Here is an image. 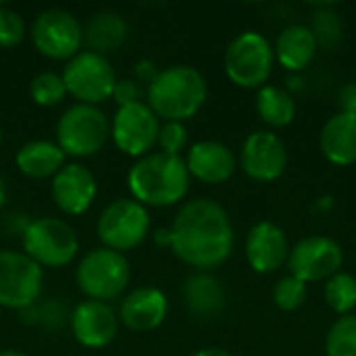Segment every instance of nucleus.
Returning <instances> with one entry per match:
<instances>
[{
	"instance_id": "obj_3",
	"label": "nucleus",
	"mask_w": 356,
	"mask_h": 356,
	"mask_svg": "<svg viewBox=\"0 0 356 356\" xmlns=\"http://www.w3.org/2000/svg\"><path fill=\"white\" fill-rule=\"evenodd\" d=\"M209 88L202 73L190 65H171L148 83L146 104L159 119L188 121L207 102Z\"/></svg>"
},
{
	"instance_id": "obj_39",
	"label": "nucleus",
	"mask_w": 356,
	"mask_h": 356,
	"mask_svg": "<svg viewBox=\"0 0 356 356\" xmlns=\"http://www.w3.org/2000/svg\"><path fill=\"white\" fill-rule=\"evenodd\" d=\"M0 356H27V355H23V353H19V350H0Z\"/></svg>"
},
{
	"instance_id": "obj_31",
	"label": "nucleus",
	"mask_w": 356,
	"mask_h": 356,
	"mask_svg": "<svg viewBox=\"0 0 356 356\" xmlns=\"http://www.w3.org/2000/svg\"><path fill=\"white\" fill-rule=\"evenodd\" d=\"M156 146L163 154L169 156H181V152L188 146V129L179 121H165L159 129Z\"/></svg>"
},
{
	"instance_id": "obj_22",
	"label": "nucleus",
	"mask_w": 356,
	"mask_h": 356,
	"mask_svg": "<svg viewBox=\"0 0 356 356\" xmlns=\"http://www.w3.org/2000/svg\"><path fill=\"white\" fill-rule=\"evenodd\" d=\"M65 152L58 148L56 142L48 140H33L23 144L15 154L17 169L29 179H48L54 177L67 163Z\"/></svg>"
},
{
	"instance_id": "obj_26",
	"label": "nucleus",
	"mask_w": 356,
	"mask_h": 356,
	"mask_svg": "<svg viewBox=\"0 0 356 356\" xmlns=\"http://www.w3.org/2000/svg\"><path fill=\"white\" fill-rule=\"evenodd\" d=\"M325 300L338 315H350L356 307V277L338 271L325 282Z\"/></svg>"
},
{
	"instance_id": "obj_8",
	"label": "nucleus",
	"mask_w": 356,
	"mask_h": 356,
	"mask_svg": "<svg viewBox=\"0 0 356 356\" xmlns=\"http://www.w3.org/2000/svg\"><path fill=\"white\" fill-rule=\"evenodd\" d=\"M96 234L104 248L125 254L138 248L148 238L150 234L148 209L134 198H119L100 213L96 223Z\"/></svg>"
},
{
	"instance_id": "obj_4",
	"label": "nucleus",
	"mask_w": 356,
	"mask_h": 356,
	"mask_svg": "<svg viewBox=\"0 0 356 356\" xmlns=\"http://www.w3.org/2000/svg\"><path fill=\"white\" fill-rule=\"evenodd\" d=\"M111 138L106 115L92 104H73L56 121V144L65 156L86 159L98 154Z\"/></svg>"
},
{
	"instance_id": "obj_20",
	"label": "nucleus",
	"mask_w": 356,
	"mask_h": 356,
	"mask_svg": "<svg viewBox=\"0 0 356 356\" xmlns=\"http://www.w3.org/2000/svg\"><path fill=\"white\" fill-rule=\"evenodd\" d=\"M319 146L323 156L340 167L356 163V115L336 113L321 129Z\"/></svg>"
},
{
	"instance_id": "obj_34",
	"label": "nucleus",
	"mask_w": 356,
	"mask_h": 356,
	"mask_svg": "<svg viewBox=\"0 0 356 356\" xmlns=\"http://www.w3.org/2000/svg\"><path fill=\"white\" fill-rule=\"evenodd\" d=\"M340 113L356 115V81H348L340 90Z\"/></svg>"
},
{
	"instance_id": "obj_29",
	"label": "nucleus",
	"mask_w": 356,
	"mask_h": 356,
	"mask_svg": "<svg viewBox=\"0 0 356 356\" xmlns=\"http://www.w3.org/2000/svg\"><path fill=\"white\" fill-rule=\"evenodd\" d=\"M315 40L319 46L332 48L342 40V31L344 25L340 21V15L330 8V6H321L315 15H313V27H311Z\"/></svg>"
},
{
	"instance_id": "obj_2",
	"label": "nucleus",
	"mask_w": 356,
	"mask_h": 356,
	"mask_svg": "<svg viewBox=\"0 0 356 356\" xmlns=\"http://www.w3.org/2000/svg\"><path fill=\"white\" fill-rule=\"evenodd\" d=\"M131 198L144 207H173L190 190V173L181 156L150 152L134 163L127 173Z\"/></svg>"
},
{
	"instance_id": "obj_21",
	"label": "nucleus",
	"mask_w": 356,
	"mask_h": 356,
	"mask_svg": "<svg viewBox=\"0 0 356 356\" xmlns=\"http://www.w3.org/2000/svg\"><path fill=\"white\" fill-rule=\"evenodd\" d=\"M317 48L319 44L309 25H288L277 35L273 52H275V60L284 69L298 73L311 65V60L317 54Z\"/></svg>"
},
{
	"instance_id": "obj_9",
	"label": "nucleus",
	"mask_w": 356,
	"mask_h": 356,
	"mask_svg": "<svg viewBox=\"0 0 356 356\" xmlns=\"http://www.w3.org/2000/svg\"><path fill=\"white\" fill-rule=\"evenodd\" d=\"M60 75L67 86V94H71L79 104L92 106L111 100L117 83V73L111 60L92 50L77 52L71 60H67Z\"/></svg>"
},
{
	"instance_id": "obj_40",
	"label": "nucleus",
	"mask_w": 356,
	"mask_h": 356,
	"mask_svg": "<svg viewBox=\"0 0 356 356\" xmlns=\"http://www.w3.org/2000/svg\"><path fill=\"white\" fill-rule=\"evenodd\" d=\"M0 146H2V127H0Z\"/></svg>"
},
{
	"instance_id": "obj_6",
	"label": "nucleus",
	"mask_w": 356,
	"mask_h": 356,
	"mask_svg": "<svg viewBox=\"0 0 356 356\" xmlns=\"http://www.w3.org/2000/svg\"><path fill=\"white\" fill-rule=\"evenodd\" d=\"M275 52L271 42L259 31H244L236 35L225 50V73L232 83L246 90L267 86L273 71Z\"/></svg>"
},
{
	"instance_id": "obj_17",
	"label": "nucleus",
	"mask_w": 356,
	"mask_h": 356,
	"mask_svg": "<svg viewBox=\"0 0 356 356\" xmlns=\"http://www.w3.org/2000/svg\"><path fill=\"white\" fill-rule=\"evenodd\" d=\"M290 244L282 227L261 221L246 236V261L257 273H273L288 263Z\"/></svg>"
},
{
	"instance_id": "obj_23",
	"label": "nucleus",
	"mask_w": 356,
	"mask_h": 356,
	"mask_svg": "<svg viewBox=\"0 0 356 356\" xmlns=\"http://www.w3.org/2000/svg\"><path fill=\"white\" fill-rule=\"evenodd\" d=\"M127 31V21L119 13L100 10L88 19L83 27V42L88 44V50L106 56L108 52H115L123 46Z\"/></svg>"
},
{
	"instance_id": "obj_33",
	"label": "nucleus",
	"mask_w": 356,
	"mask_h": 356,
	"mask_svg": "<svg viewBox=\"0 0 356 356\" xmlns=\"http://www.w3.org/2000/svg\"><path fill=\"white\" fill-rule=\"evenodd\" d=\"M111 98L117 102V106H127V104L140 102V100H142V86H140V81L129 79V77L117 79Z\"/></svg>"
},
{
	"instance_id": "obj_36",
	"label": "nucleus",
	"mask_w": 356,
	"mask_h": 356,
	"mask_svg": "<svg viewBox=\"0 0 356 356\" xmlns=\"http://www.w3.org/2000/svg\"><path fill=\"white\" fill-rule=\"evenodd\" d=\"M192 356H234L229 350L225 348H217V346H211V348H200L198 353H194Z\"/></svg>"
},
{
	"instance_id": "obj_24",
	"label": "nucleus",
	"mask_w": 356,
	"mask_h": 356,
	"mask_svg": "<svg viewBox=\"0 0 356 356\" xmlns=\"http://www.w3.org/2000/svg\"><path fill=\"white\" fill-rule=\"evenodd\" d=\"M184 298L196 317H217L225 307V290L217 277L207 271L194 273L184 284Z\"/></svg>"
},
{
	"instance_id": "obj_5",
	"label": "nucleus",
	"mask_w": 356,
	"mask_h": 356,
	"mask_svg": "<svg viewBox=\"0 0 356 356\" xmlns=\"http://www.w3.org/2000/svg\"><path fill=\"white\" fill-rule=\"evenodd\" d=\"M75 280L88 300L108 302L125 292L131 280V267L125 254L102 246L90 250L79 261Z\"/></svg>"
},
{
	"instance_id": "obj_13",
	"label": "nucleus",
	"mask_w": 356,
	"mask_h": 356,
	"mask_svg": "<svg viewBox=\"0 0 356 356\" xmlns=\"http://www.w3.org/2000/svg\"><path fill=\"white\" fill-rule=\"evenodd\" d=\"M344 263L342 246L325 236H309L300 240L288 257L290 275L298 277L305 284L327 282L340 271Z\"/></svg>"
},
{
	"instance_id": "obj_1",
	"label": "nucleus",
	"mask_w": 356,
	"mask_h": 356,
	"mask_svg": "<svg viewBox=\"0 0 356 356\" xmlns=\"http://www.w3.org/2000/svg\"><path fill=\"white\" fill-rule=\"evenodd\" d=\"M169 248L175 257L198 271L219 267L234 250V227L229 215L211 198H194L186 202L169 227Z\"/></svg>"
},
{
	"instance_id": "obj_12",
	"label": "nucleus",
	"mask_w": 356,
	"mask_h": 356,
	"mask_svg": "<svg viewBox=\"0 0 356 356\" xmlns=\"http://www.w3.org/2000/svg\"><path fill=\"white\" fill-rule=\"evenodd\" d=\"M159 129V117L144 100H140L117 108L111 123V138L117 150L127 156L142 159L156 146Z\"/></svg>"
},
{
	"instance_id": "obj_14",
	"label": "nucleus",
	"mask_w": 356,
	"mask_h": 356,
	"mask_svg": "<svg viewBox=\"0 0 356 356\" xmlns=\"http://www.w3.org/2000/svg\"><path fill=\"white\" fill-rule=\"evenodd\" d=\"M244 173L254 181H273L288 167V150L273 131H252L240 152Z\"/></svg>"
},
{
	"instance_id": "obj_10",
	"label": "nucleus",
	"mask_w": 356,
	"mask_h": 356,
	"mask_svg": "<svg viewBox=\"0 0 356 356\" xmlns=\"http://www.w3.org/2000/svg\"><path fill=\"white\" fill-rule=\"evenodd\" d=\"M31 42L35 50L52 60H71L81 52L83 27L79 19L65 8H46L31 23Z\"/></svg>"
},
{
	"instance_id": "obj_27",
	"label": "nucleus",
	"mask_w": 356,
	"mask_h": 356,
	"mask_svg": "<svg viewBox=\"0 0 356 356\" xmlns=\"http://www.w3.org/2000/svg\"><path fill=\"white\" fill-rule=\"evenodd\" d=\"M29 96L38 106L50 108L60 104L67 96V86L63 81V75L54 71H44L35 75L29 83Z\"/></svg>"
},
{
	"instance_id": "obj_11",
	"label": "nucleus",
	"mask_w": 356,
	"mask_h": 356,
	"mask_svg": "<svg viewBox=\"0 0 356 356\" xmlns=\"http://www.w3.org/2000/svg\"><path fill=\"white\" fill-rule=\"evenodd\" d=\"M44 286L42 267L21 250H0V307L25 311Z\"/></svg>"
},
{
	"instance_id": "obj_37",
	"label": "nucleus",
	"mask_w": 356,
	"mask_h": 356,
	"mask_svg": "<svg viewBox=\"0 0 356 356\" xmlns=\"http://www.w3.org/2000/svg\"><path fill=\"white\" fill-rule=\"evenodd\" d=\"M154 242L159 244V246H171V234H169V229H159L156 234H154Z\"/></svg>"
},
{
	"instance_id": "obj_19",
	"label": "nucleus",
	"mask_w": 356,
	"mask_h": 356,
	"mask_svg": "<svg viewBox=\"0 0 356 356\" xmlns=\"http://www.w3.org/2000/svg\"><path fill=\"white\" fill-rule=\"evenodd\" d=\"M184 161L190 177H196L198 181L211 186L227 181L236 171L234 152L229 150V146L215 140H202L192 144Z\"/></svg>"
},
{
	"instance_id": "obj_16",
	"label": "nucleus",
	"mask_w": 356,
	"mask_h": 356,
	"mask_svg": "<svg viewBox=\"0 0 356 356\" xmlns=\"http://www.w3.org/2000/svg\"><path fill=\"white\" fill-rule=\"evenodd\" d=\"M71 332L83 348H104L119 332V317L108 302L83 300L71 315Z\"/></svg>"
},
{
	"instance_id": "obj_32",
	"label": "nucleus",
	"mask_w": 356,
	"mask_h": 356,
	"mask_svg": "<svg viewBox=\"0 0 356 356\" xmlns=\"http://www.w3.org/2000/svg\"><path fill=\"white\" fill-rule=\"evenodd\" d=\"M25 38V23L21 15L6 4H0V48H13Z\"/></svg>"
},
{
	"instance_id": "obj_7",
	"label": "nucleus",
	"mask_w": 356,
	"mask_h": 356,
	"mask_svg": "<svg viewBox=\"0 0 356 356\" xmlns=\"http://www.w3.org/2000/svg\"><path fill=\"white\" fill-rule=\"evenodd\" d=\"M23 252L40 267H67L79 252V238L67 221L40 217L23 229Z\"/></svg>"
},
{
	"instance_id": "obj_28",
	"label": "nucleus",
	"mask_w": 356,
	"mask_h": 356,
	"mask_svg": "<svg viewBox=\"0 0 356 356\" xmlns=\"http://www.w3.org/2000/svg\"><path fill=\"white\" fill-rule=\"evenodd\" d=\"M327 356H356V315L340 317L325 336Z\"/></svg>"
},
{
	"instance_id": "obj_30",
	"label": "nucleus",
	"mask_w": 356,
	"mask_h": 356,
	"mask_svg": "<svg viewBox=\"0 0 356 356\" xmlns=\"http://www.w3.org/2000/svg\"><path fill=\"white\" fill-rule=\"evenodd\" d=\"M307 300V284L294 275L282 277L273 288V302L282 311H296Z\"/></svg>"
},
{
	"instance_id": "obj_15",
	"label": "nucleus",
	"mask_w": 356,
	"mask_h": 356,
	"mask_svg": "<svg viewBox=\"0 0 356 356\" xmlns=\"http://www.w3.org/2000/svg\"><path fill=\"white\" fill-rule=\"evenodd\" d=\"M52 200L56 209L65 215L77 217L83 215L96 200L98 184L94 173L79 165V163H67L50 184Z\"/></svg>"
},
{
	"instance_id": "obj_35",
	"label": "nucleus",
	"mask_w": 356,
	"mask_h": 356,
	"mask_svg": "<svg viewBox=\"0 0 356 356\" xmlns=\"http://www.w3.org/2000/svg\"><path fill=\"white\" fill-rule=\"evenodd\" d=\"M156 69H154V65L150 63V60H140L138 63V67H136V81H144V83H150L154 77H156Z\"/></svg>"
},
{
	"instance_id": "obj_38",
	"label": "nucleus",
	"mask_w": 356,
	"mask_h": 356,
	"mask_svg": "<svg viewBox=\"0 0 356 356\" xmlns=\"http://www.w3.org/2000/svg\"><path fill=\"white\" fill-rule=\"evenodd\" d=\"M6 202V181H4V177H2V173H0V207Z\"/></svg>"
},
{
	"instance_id": "obj_25",
	"label": "nucleus",
	"mask_w": 356,
	"mask_h": 356,
	"mask_svg": "<svg viewBox=\"0 0 356 356\" xmlns=\"http://www.w3.org/2000/svg\"><path fill=\"white\" fill-rule=\"evenodd\" d=\"M257 111L271 127H286L294 121L296 102L292 94L277 86H263L257 92Z\"/></svg>"
},
{
	"instance_id": "obj_18",
	"label": "nucleus",
	"mask_w": 356,
	"mask_h": 356,
	"mask_svg": "<svg viewBox=\"0 0 356 356\" xmlns=\"http://www.w3.org/2000/svg\"><path fill=\"white\" fill-rule=\"evenodd\" d=\"M169 315V300L159 288H136L129 292L119 307V321L136 332L146 334L159 330Z\"/></svg>"
}]
</instances>
